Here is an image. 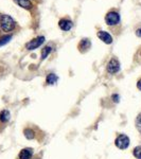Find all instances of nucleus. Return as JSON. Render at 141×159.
<instances>
[{"label":"nucleus","mask_w":141,"mask_h":159,"mask_svg":"<svg viewBox=\"0 0 141 159\" xmlns=\"http://www.w3.org/2000/svg\"><path fill=\"white\" fill-rule=\"evenodd\" d=\"M16 27V22L9 15H1L0 16V28L3 32H11Z\"/></svg>","instance_id":"1"},{"label":"nucleus","mask_w":141,"mask_h":159,"mask_svg":"<svg viewBox=\"0 0 141 159\" xmlns=\"http://www.w3.org/2000/svg\"><path fill=\"white\" fill-rule=\"evenodd\" d=\"M115 144H116L117 148H121V150H125L130 145V138L124 134L119 135L115 140Z\"/></svg>","instance_id":"2"},{"label":"nucleus","mask_w":141,"mask_h":159,"mask_svg":"<svg viewBox=\"0 0 141 159\" xmlns=\"http://www.w3.org/2000/svg\"><path fill=\"white\" fill-rule=\"evenodd\" d=\"M105 22L108 25H116L120 22V15L117 12H109L105 16Z\"/></svg>","instance_id":"3"},{"label":"nucleus","mask_w":141,"mask_h":159,"mask_svg":"<svg viewBox=\"0 0 141 159\" xmlns=\"http://www.w3.org/2000/svg\"><path fill=\"white\" fill-rule=\"evenodd\" d=\"M45 39H46V38L43 37V36H38L36 38H34V39H32L31 42L25 43V48H27L28 50H35V49H37L38 47H40V46H42L43 43H45Z\"/></svg>","instance_id":"4"},{"label":"nucleus","mask_w":141,"mask_h":159,"mask_svg":"<svg viewBox=\"0 0 141 159\" xmlns=\"http://www.w3.org/2000/svg\"><path fill=\"white\" fill-rule=\"evenodd\" d=\"M107 71L111 74L119 72L120 71V63L117 58H111V60L108 61V64H107Z\"/></svg>","instance_id":"5"},{"label":"nucleus","mask_w":141,"mask_h":159,"mask_svg":"<svg viewBox=\"0 0 141 159\" xmlns=\"http://www.w3.org/2000/svg\"><path fill=\"white\" fill-rule=\"evenodd\" d=\"M58 27H60L61 30H63V31H70L71 29H72L73 24L70 19L63 18L58 21Z\"/></svg>","instance_id":"6"},{"label":"nucleus","mask_w":141,"mask_h":159,"mask_svg":"<svg viewBox=\"0 0 141 159\" xmlns=\"http://www.w3.org/2000/svg\"><path fill=\"white\" fill-rule=\"evenodd\" d=\"M97 35H98V37L102 40V42L107 43V45H111V43H112V37L108 32H105V31H99Z\"/></svg>","instance_id":"7"},{"label":"nucleus","mask_w":141,"mask_h":159,"mask_svg":"<svg viewBox=\"0 0 141 159\" xmlns=\"http://www.w3.org/2000/svg\"><path fill=\"white\" fill-rule=\"evenodd\" d=\"M32 156H33V150L30 148H27L20 151V153L18 155V159H31Z\"/></svg>","instance_id":"8"},{"label":"nucleus","mask_w":141,"mask_h":159,"mask_svg":"<svg viewBox=\"0 0 141 159\" xmlns=\"http://www.w3.org/2000/svg\"><path fill=\"white\" fill-rule=\"evenodd\" d=\"M90 47H91V42L89 39H87V38L82 39L80 43H79V49H80L81 52H85L88 49H90Z\"/></svg>","instance_id":"9"},{"label":"nucleus","mask_w":141,"mask_h":159,"mask_svg":"<svg viewBox=\"0 0 141 159\" xmlns=\"http://www.w3.org/2000/svg\"><path fill=\"white\" fill-rule=\"evenodd\" d=\"M11 119V114L7 109H3L0 112V122L2 123H7Z\"/></svg>","instance_id":"10"},{"label":"nucleus","mask_w":141,"mask_h":159,"mask_svg":"<svg viewBox=\"0 0 141 159\" xmlns=\"http://www.w3.org/2000/svg\"><path fill=\"white\" fill-rule=\"evenodd\" d=\"M19 7H24V9H27V10H30L32 9V2L31 0H14Z\"/></svg>","instance_id":"11"},{"label":"nucleus","mask_w":141,"mask_h":159,"mask_svg":"<svg viewBox=\"0 0 141 159\" xmlns=\"http://www.w3.org/2000/svg\"><path fill=\"white\" fill-rule=\"evenodd\" d=\"M57 75L54 73H50V74H48V76H47V79H46V82H47V84L48 85H54V84L57 82Z\"/></svg>","instance_id":"12"},{"label":"nucleus","mask_w":141,"mask_h":159,"mask_svg":"<svg viewBox=\"0 0 141 159\" xmlns=\"http://www.w3.org/2000/svg\"><path fill=\"white\" fill-rule=\"evenodd\" d=\"M12 35L7 34V35H3V36L0 37V47H2V46L7 45V43H10V40L12 39Z\"/></svg>","instance_id":"13"},{"label":"nucleus","mask_w":141,"mask_h":159,"mask_svg":"<svg viewBox=\"0 0 141 159\" xmlns=\"http://www.w3.org/2000/svg\"><path fill=\"white\" fill-rule=\"evenodd\" d=\"M51 51H52V48L50 47V46H46V47H43L42 49V58L43 60H45V58L48 57V55L51 53Z\"/></svg>","instance_id":"14"},{"label":"nucleus","mask_w":141,"mask_h":159,"mask_svg":"<svg viewBox=\"0 0 141 159\" xmlns=\"http://www.w3.org/2000/svg\"><path fill=\"white\" fill-rule=\"evenodd\" d=\"M24 134H25V137L27 138V139H34V138H35L34 132H33L31 129H25Z\"/></svg>","instance_id":"15"},{"label":"nucleus","mask_w":141,"mask_h":159,"mask_svg":"<svg viewBox=\"0 0 141 159\" xmlns=\"http://www.w3.org/2000/svg\"><path fill=\"white\" fill-rule=\"evenodd\" d=\"M133 154H134V156L137 159H141V145L136 147L134 148V151H133Z\"/></svg>","instance_id":"16"},{"label":"nucleus","mask_w":141,"mask_h":159,"mask_svg":"<svg viewBox=\"0 0 141 159\" xmlns=\"http://www.w3.org/2000/svg\"><path fill=\"white\" fill-rule=\"evenodd\" d=\"M136 127H137V129L139 130V133L141 134V114L137 117V120H136Z\"/></svg>","instance_id":"17"},{"label":"nucleus","mask_w":141,"mask_h":159,"mask_svg":"<svg viewBox=\"0 0 141 159\" xmlns=\"http://www.w3.org/2000/svg\"><path fill=\"white\" fill-rule=\"evenodd\" d=\"M112 100H114V102H119V96L118 94H114L112 96Z\"/></svg>","instance_id":"18"},{"label":"nucleus","mask_w":141,"mask_h":159,"mask_svg":"<svg viewBox=\"0 0 141 159\" xmlns=\"http://www.w3.org/2000/svg\"><path fill=\"white\" fill-rule=\"evenodd\" d=\"M136 35H137L138 37H141V28L136 30Z\"/></svg>","instance_id":"19"},{"label":"nucleus","mask_w":141,"mask_h":159,"mask_svg":"<svg viewBox=\"0 0 141 159\" xmlns=\"http://www.w3.org/2000/svg\"><path fill=\"white\" fill-rule=\"evenodd\" d=\"M137 87H138V89H139V90H141V79L139 80V81H138V83H137Z\"/></svg>","instance_id":"20"},{"label":"nucleus","mask_w":141,"mask_h":159,"mask_svg":"<svg viewBox=\"0 0 141 159\" xmlns=\"http://www.w3.org/2000/svg\"><path fill=\"white\" fill-rule=\"evenodd\" d=\"M0 29H1V28H0Z\"/></svg>","instance_id":"21"}]
</instances>
